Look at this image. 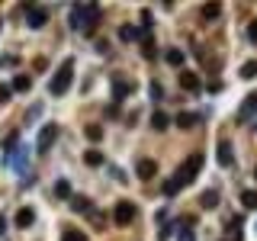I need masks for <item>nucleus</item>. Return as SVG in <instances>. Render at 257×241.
I'll return each mask as SVG.
<instances>
[{"instance_id":"obj_1","label":"nucleus","mask_w":257,"mask_h":241,"mask_svg":"<svg viewBox=\"0 0 257 241\" xmlns=\"http://www.w3.org/2000/svg\"><path fill=\"white\" fill-rule=\"evenodd\" d=\"M97 23H100V6L97 3H77L71 10V26L74 29H80V32L90 36V32L97 29Z\"/></svg>"},{"instance_id":"obj_2","label":"nucleus","mask_w":257,"mask_h":241,"mask_svg":"<svg viewBox=\"0 0 257 241\" xmlns=\"http://www.w3.org/2000/svg\"><path fill=\"white\" fill-rule=\"evenodd\" d=\"M71 80H74V58H64V61H62V68L55 71V78H52V84H49V93H52V96L67 93Z\"/></svg>"},{"instance_id":"obj_3","label":"nucleus","mask_w":257,"mask_h":241,"mask_svg":"<svg viewBox=\"0 0 257 241\" xmlns=\"http://www.w3.org/2000/svg\"><path fill=\"white\" fill-rule=\"evenodd\" d=\"M202 161H206V158H202V151H193L190 158H187L184 164H180L177 167V180H180V187H187V183H193L196 180V174H199V167H202Z\"/></svg>"},{"instance_id":"obj_4","label":"nucleus","mask_w":257,"mask_h":241,"mask_svg":"<svg viewBox=\"0 0 257 241\" xmlns=\"http://www.w3.org/2000/svg\"><path fill=\"white\" fill-rule=\"evenodd\" d=\"M23 13H26V26H29V29H42V26L49 23V10L39 6V3H26Z\"/></svg>"},{"instance_id":"obj_5","label":"nucleus","mask_w":257,"mask_h":241,"mask_svg":"<svg viewBox=\"0 0 257 241\" xmlns=\"http://www.w3.org/2000/svg\"><path fill=\"white\" fill-rule=\"evenodd\" d=\"M55 139H58V126H55V122L42 126V132H39V142H36V151H39V155H45V151L55 145Z\"/></svg>"},{"instance_id":"obj_6","label":"nucleus","mask_w":257,"mask_h":241,"mask_svg":"<svg viewBox=\"0 0 257 241\" xmlns=\"http://www.w3.org/2000/svg\"><path fill=\"white\" fill-rule=\"evenodd\" d=\"M135 203H128V199H119L116 203V212H113V219H116V225H128L135 219Z\"/></svg>"},{"instance_id":"obj_7","label":"nucleus","mask_w":257,"mask_h":241,"mask_svg":"<svg viewBox=\"0 0 257 241\" xmlns=\"http://www.w3.org/2000/svg\"><path fill=\"white\" fill-rule=\"evenodd\" d=\"M132 90H135V84H132V80H123V78H116V80H113V100H116V103H123L126 96H132Z\"/></svg>"},{"instance_id":"obj_8","label":"nucleus","mask_w":257,"mask_h":241,"mask_svg":"<svg viewBox=\"0 0 257 241\" xmlns=\"http://www.w3.org/2000/svg\"><path fill=\"white\" fill-rule=\"evenodd\" d=\"M180 87H184L187 93H199L202 90V80L196 78L193 71H180Z\"/></svg>"},{"instance_id":"obj_9","label":"nucleus","mask_w":257,"mask_h":241,"mask_svg":"<svg viewBox=\"0 0 257 241\" xmlns=\"http://www.w3.org/2000/svg\"><path fill=\"white\" fill-rule=\"evenodd\" d=\"M135 174H138V177H141V180H151V177H154V174H158V164H154V161H151V158H141V161H138V164H135Z\"/></svg>"},{"instance_id":"obj_10","label":"nucleus","mask_w":257,"mask_h":241,"mask_svg":"<svg viewBox=\"0 0 257 241\" xmlns=\"http://www.w3.org/2000/svg\"><path fill=\"white\" fill-rule=\"evenodd\" d=\"M219 167H232V161H235V155H232V145H228V139H222L219 142Z\"/></svg>"},{"instance_id":"obj_11","label":"nucleus","mask_w":257,"mask_h":241,"mask_svg":"<svg viewBox=\"0 0 257 241\" xmlns=\"http://www.w3.org/2000/svg\"><path fill=\"white\" fill-rule=\"evenodd\" d=\"M67 206H71L74 212H84V216H90V212H93V206H90V199H87V196H71V199H67Z\"/></svg>"},{"instance_id":"obj_12","label":"nucleus","mask_w":257,"mask_h":241,"mask_svg":"<svg viewBox=\"0 0 257 241\" xmlns=\"http://www.w3.org/2000/svg\"><path fill=\"white\" fill-rule=\"evenodd\" d=\"M32 222H36V212H32L29 206H26V209H19V212H16V229H29Z\"/></svg>"},{"instance_id":"obj_13","label":"nucleus","mask_w":257,"mask_h":241,"mask_svg":"<svg viewBox=\"0 0 257 241\" xmlns=\"http://www.w3.org/2000/svg\"><path fill=\"white\" fill-rule=\"evenodd\" d=\"M199 206L202 209H215V206H219V190H202Z\"/></svg>"},{"instance_id":"obj_14","label":"nucleus","mask_w":257,"mask_h":241,"mask_svg":"<svg viewBox=\"0 0 257 241\" xmlns=\"http://www.w3.org/2000/svg\"><path fill=\"white\" fill-rule=\"evenodd\" d=\"M164 58H167V65H171V68H184L187 55L180 52V48H167V55H164Z\"/></svg>"},{"instance_id":"obj_15","label":"nucleus","mask_w":257,"mask_h":241,"mask_svg":"<svg viewBox=\"0 0 257 241\" xmlns=\"http://www.w3.org/2000/svg\"><path fill=\"white\" fill-rule=\"evenodd\" d=\"M167 126H171V116H167V113H161V109H158V113L151 116V129H158V132H164Z\"/></svg>"},{"instance_id":"obj_16","label":"nucleus","mask_w":257,"mask_h":241,"mask_svg":"<svg viewBox=\"0 0 257 241\" xmlns=\"http://www.w3.org/2000/svg\"><path fill=\"white\" fill-rule=\"evenodd\" d=\"M257 113V93H248L245 96V109H241V119H248V116Z\"/></svg>"},{"instance_id":"obj_17","label":"nucleus","mask_w":257,"mask_h":241,"mask_svg":"<svg viewBox=\"0 0 257 241\" xmlns=\"http://www.w3.org/2000/svg\"><path fill=\"white\" fill-rule=\"evenodd\" d=\"M196 122H199V116H196V113H180V116H177V126H180V129H193Z\"/></svg>"},{"instance_id":"obj_18","label":"nucleus","mask_w":257,"mask_h":241,"mask_svg":"<svg viewBox=\"0 0 257 241\" xmlns=\"http://www.w3.org/2000/svg\"><path fill=\"white\" fill-rule=\"evenodd\" d=\"M84 161H87V167H100V164H103V151L90 148V151L84 155Z\"/></svg>"},{"instance_id":"obj_19","label":"nucleus","mask_w":257,"mask_h":241,"mask_svg":"<svg viewBox=\"0 0 257 241\" xmlns=\"http://www.w3.org/2000/svg\"><path fill=\"white\" fill-rule=\"evenodd\" d=\"M241 78H245V80L257 78V58H251V61H245V65H241Z\"/></svg>"},{"instance_id":"obj_20","label":"nucleus","mask_w":257,"mask_h":241,"mask_svg":"<svg viewBox=\"0 0 257 241\" xmlns=\"http://www.w3.org/2000/svg\"><path fill=\"white\" fill-rule=\"evenodd\" d=\"M55 196H58V199H71V196H74V193H71V183H67V180H58V183H55Z\"/></svg>"},{"instance_id":"obj_21","label":"nucleus","mask_w":257,"mask_h":241,"mask_svg":"<svg viewBox=\"0 0 257 241\" xmlns=\"http://www.w3.org/2000/svg\"><path fill=\"white\" fill-rule=\"evenodd\" d=\"M10 87H13V90H29V87H32V78H26V74H16Z\"/></svg>"},{"instance_id":"obj_22","label":"nucleus","mask_w":257,"mask_h":241,"mask_svg":"<svg viewBox=\"0 0 257 241\" xmlns=\"http://www.w3.org/2000/svg\"><path fill=\"white\" fill-rule=\"evenodd\" d=\"M219 16H222L219 3H206V6H202V19H219Z\"/></svg>"},{"instance_id":"obj_23","label":"nucleus","mask_w":257,"mask_h":241,"mask_svg":"<svg viewBox=\"0 0 257 241\" xmlns=\"http://www.w3.org/2000/svg\"><path fill=\"white\" fill-rule=\"evenodd\" d=\"M138 36H141V32L135 29V26H123V29H119V39H123V42H135Z\"/></svg>"},{"instance_id":"obj_24","label":"nucleus","mask_w":257,"mask_h":241,"mask_svg":"<svg viewBox=\"0 0 257 241\" xmlns=\"http://www.w3.org/2000/svg\"><path fill=\"white\" fill-rule=\"evenodd\" d=\"M16 142H19V132H10V135H6V139H3V155H6V158L13 155V148H16Z\"/></svg>"},{"instance_id":"obj_25","label":"nucleus","mask_w":257,"mask_h":241,"mask_svg":"<svg viewBox=\"0 0 257 241\" xmlns=\"http://www.w3.org/2000/svg\"><path fill=\"white\" fill-rule=\"evenodd\" d=\"M241 203H245V209H257V190H245L241 193Z\"/></svg>"},{"instance_id":"obj_26","label":"nucleus","mask_w":257,"mask_h":241,"mask_svg":"<svg viewBox=\"0 0 257 241\" xmlns=\"http://www.w3.org/2000/svg\"><path fill=\"white\" fill-rule=\"evenodd\" d=\"M84 135H87L90 142H100V139H103V126H87Z\"/></svg>"},{"instance_id":"obj_27","label":"nucleus","mask_w":257,"mask_h":241,"mask_svg":"<svg viewBox=\"0 0 257 241\" xmlns=\"http://www.w3.org/2000/svg\"><path fill=\"white\" fill-rule=\"evenodd\" d=\"M62 241H87V235H84V232H77V229H64Z\"/></svg>"},{"instance_id":"obj_28","label":"nucleus","mask_w":257,"mask_h":241,"mask_svg":"<svg viewBox=\"0 0 257 241\" xmlns=\"http://www.w3.org/2000/svg\"><path fill=\"white\" fill-rule=\"evenodd\" d=\"M177 190H180V180H177V177H171V180L164 183V196H177Z\"/></svg>"},{"instance_id":"obj_29","label":"nucleus","mask_w":257,"mask_h":241,"mask_svg":"<svg viewBox=\"0 0 257 241\" xmlns=\"http://www.w3.org/2000/svg\"><path fill=\"white\" fill-rule=\"evenodd\" d=\"M141 55H145V58H154V55H158V48H154L151 39H145V48H141Z\"/></svg>"},{"instance_id":"obj_30","label":"nucleus","mask_w":257,"mask_h":241,"mask_svg":"<svg viewBox=\"0 0 257 241\" xmlns=\"http://www.w3.org/2000/svg\"><path fill=\"white\" fill-rule=\"evenodd\" d=\"M10 96H13V87L10 84H0V103H6Z\"/></svg>"},{"instance_id":"obj_31","label":"nucleus","mask_w":257,"mask_h":241,"mask_svg":"<svg viewBox=\"0 0 257 241\" xmlns=\"http://www.w3.org/2000/svg\"><path fill=\"white\" fill-rule=\"evenodd\" d=\"M148 93H151V100H161V96H164V90H161V84H154V80H151V87H148Z\"/></svg>"},{"instance_id":"obj_32","label":"nucleus","mask_w":257,"mask_h":241,"mask_svg":"<svg viewBox=\"0 0 257 241\" xmlns=\"http://www.w3.org/2000/svg\"><path fill=\"white\" fill-rule=\"evenodd\" d=\"M248 39L257 45V19H251V23H248Z\"/></svg>"},{"instance_id":"obj_33","label":"nucleus","mask_w":257,"mask_h":241,"mask_svg":"<svg viewBox=\"0 0 257 241\" xmlns=\"http://www.w3.org/2000/svg\"><path fill=\"white\" fill-rule=\"evenodd\" d=\"M177 241H196V238H193L190 229H180V232H177Z\"/></svg>"},{"instance_id":"obj_34","label":"nucleus","mask_w":257,"mask_h":241,"mask_svg":"<svg viewBox=\"0 0 257 241\" xmlns=\"http://www.w3.org/2000/svg\"><path fill=\"white\" fill-rule=\"evenodd\" d=\"M0 65H3V68H10V65H16V58H13V55H6V58H0Z\"/></svg>"},{"instance_id":"obj_35","label":"nucleus","mask_w":257,"mask_h":241,"mask_svg":"<svg viewBox=\"0 0 257 241\" xmlns=\"http://www.w3.org/2000/svg\"><path fill=\"white\" fill-rule=\"evenodd\" d=\"M3 232H6V219L0 216V235H3Z\"/></svg>"},{"instance_id":"obj_36","label":"nucleus","mask_w":257,"mask_h":241,"mask_svg":"<svg viewBox=\"0 0 257 241\" xmlns=\"http://www.w3.org/2000/svg\"><path fill=\"white\" fill-rule=\"evenodd\" d=\"M225 241H241V235H238V232H235V235H232V238H225Z\"/></svg>"},{"instance_id":"obj_37","label":"nucleus","mask_w":257,"mask_h":241,"mask_svg":"<svg viewBox=\"0 0 257 241\" xmlns=\"http://www.w3.org/2000/svg\"><path fill=\"white\" fill-rule=\"evenodd\" d=\"M254 177H257V170H254Z\"/></svg>"}]
</instances>
